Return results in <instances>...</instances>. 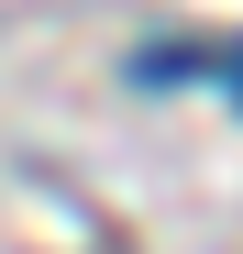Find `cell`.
<instances>
[{"mask_svg": "<svg viewBox=\"0 0 243 254\" xmlns=\"http://www.w3.org/2000/svg\"><path fill=\"white\" fill-rule=\"evenodd\" d=\"M221 89H232V100H243V45H232V56H221Z\"/></svg>", "mask_w": 243, "mask_h": 254, "instance_id": "6da1fadb", "label": "cell"}]
</instances>
